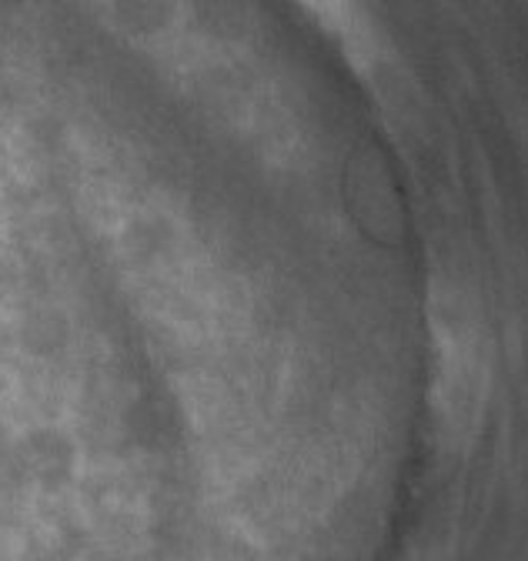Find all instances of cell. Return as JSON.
<instances>
[{
    "label": "cell",
    "mask_w": 528,
    "mask_h": 561,
    "mask_svg": "<svg viewBox=\"0 0 528 561\" xmlns=\"http://www.w3.org/2000/svg\"><path fill=\"white\" fill-rule=\"evenodd\" d=\"M308 4H311V8H318V11H328V14L335 11V0H308Z\"/></svg>",
    "instance_id": "1"
}]
</instances>
